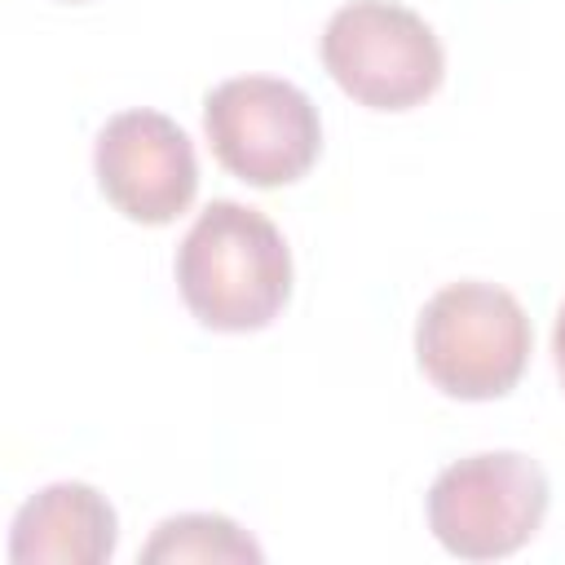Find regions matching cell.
Listing matches in <instances>:
<instances>
[{"mask_svg": "<svg viewBox=\"0 0 565 565\" xmlns=\"http://www.w3.org/2000/svg\"><path fill=\"white\" fill-rule=\"evenodd\" d=\"M185 309L212 331H260L291 296V252L282 230L234 199L207 203L177 247Z\"/></svg>", "mask_w": 565, "mask_h": 565, "instance_id": "cell-1", "label": "cell"}, {"mask_svg": "<svg viewBox=\"0 0 565 565\" xmlns=\"http://www.w3.org/2000/svg\"><path fill=\"white\" fill-rule=\"evenodd\" d=\"M534 349L521 300L494 282L441 287L415 322L419 371L459 402H490L516 388Z\"/></svg>", "mask_w": 565, "mask_h": 565, "instance_id": "cell-2", "label": "cell"}, {"mask_svg": "<svg viewBox=\"0 0 565 565\" xmlns=\"http://www.w3.org/2000/svg\"><path fill=\"white\" fill-rule=\"evenodd\" d=\"M547 472L521 450L455 459L428 486V530L450 556L499 561L525 547L547 516Z\"/></svg>", "mask_w": 565, "mask_h": 565, "instance_id": "cell-3", "label": "cell"}, {"mask_svg": "<svg viewBox=\"0 0 565 565\" xmlns=\"http://www.w3.org/2000/svg\"><path fill=\"white\" fill-rule=\"evenodd\" d=\"M327 75L371 110H411L446 79V53L433 26L393 0H353L322 31Z\"/></svg>", "mask_w": 565, "mask_h": 565, "instance_id": "cell-4", "label": "cell"}, {"mask_svg": "<svg viewBox=\"0 0 565 565\" xmlns=\"http://www.w3.org/2000/svg\"><path fill=\"white\" fill-rule=\"evenodd\" d=\"M203 132L225 172L274 190L300 181L322 150L318 106L287 79L234 75L203 97Z\"/></svg>", "mask_w": 565, "mask_h": 565, "instance_id": "cell-5", "label": "cell"}, {"mask_svg": "<svg viewBox=\"0 0 565 565\" xmlns=\"http://www.w3.org/2000/svg\"><path fill=\"white\" fill-rule=\"evenodd\" d=\"M93 172L115 212L137 225L177 221L199 190V159L185 128L159 110H119L97 132Z\"/></svg>", "mask_w": 565, "mask_h": 565, "instance_id": "cell-6", "label": "cell"}, {"mask_svg": "<svg viewBox=\"0 0 565 565\" xmlns=\"http://www.w3.org/2000/svg\"><path fill=\"white\" fill-rule=\"evenodd\" d=\"M119 521L106 494L84 481H53L31 494L9 534V561H49V565H102L115 556Z\"/></svg>", "mask_w": 565, "mask_h": 565, "instance_id": "cell-7", "label": "cell"}, {"mask_svg": "<svg viewBox=\"0 0 565 565\" xmlns=\"http://www.w3.org/2000/svg\"><path fill=\"white\" fill-rule=\"evenodd\" d=\"M260 556L265 552L230 516H216V512L168 516L154 530V539L141 547L146 565H159V561H260Z\"/></svg>", "mask_w": 565, "mask_h": 565, "instance_id": "cell-8", "label": "cell"}, {"mask_svg": "<svg viewBox=\"0 0 565 565\" xmlns=\"http://www.w3.org/2000/svg\"><path fill=\"white\" fill-rule=\"evenodd\" d=\"M552 362H556V380L565 388V305L556 309V327H552Z\"/></svg>", "mask_w": 565, "mask_h": 565, "instance_id": "cell-9", "label": "cell"}, {"mask_svg": "<svg viewBox=\"0 0 565 565\" xmlns=\"http://www.w3.org/2000/svg\"><path fill=\"white\" fill-rule=\"evenodd\" d=\"M71 4H84V0H71Z\"/></svg>", "mask_w": 565, "mask_h": 565, "instance_id": "cell-10", "label": "cell"}]
</instances>
